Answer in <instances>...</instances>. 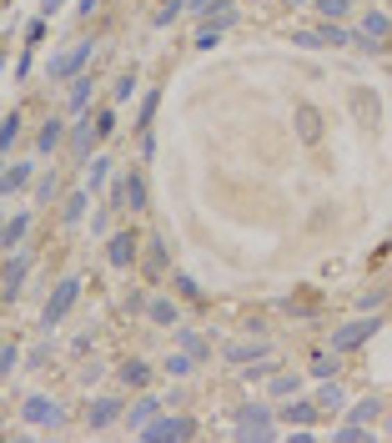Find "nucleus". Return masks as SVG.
<instances>
[{
    "label": "nucleus",
    "instance_id": "obj_1",
    "mask_svg": "<svg viewBox=\"0 0 392 443\" xmlns=\"http://www.w3.org/2000/svg\"><path fill=\"white\" fill-rule=\"evenodd\" d=\"M76 292H81V282H76V277H71V282H60V292L46 303V323H60V318H65V307L76 303Z\"/></svg>",
    "mask_w": 392,
    "mask_h": 443
},
{
    "label": "nucleus",
    "instance_id": "obj_2",
    "mask_svg": "<svg viewBox=\"0 0 392 443\" xmlns=\"http://www.w3.org/2000/svg\"><path fill=\"white\" fill-rule=\"evenodd\" d=\"M26 418H31V424H56L60 408L51 403V398H31V403H26Z\"/></svg>",
    "mask_w": 392,
    "mask_h": 443
},
{
    "label": "nucleus",
    "instance_id": "obj_3",
    "mask_svg": "<svg viewBox=\"0 0 392 443\" xmlns=\"http://www.w3.org/2000/svg\"><path fill=\"white\" fill-rule=\"evenodd\" d=\"M85 56H91V46H76V51H65V56H56V61H51V76H71V71L81 66Z\"/></svg>",
    "mask_w": 392,
    "mask_h": 443
},
{
    "label": "nucleus",
    "instance_id": "obj_4",
    "mask_svg": "<svg viewBox=\"0 0 392 443\" xmlns=\"http://www.w3.org/2000/svg\"><path fill=\"white\" fill-rule=\"evenodd\" d=\"M373 328H377V323H347V328L332 337V348H357V343H362V337L373 332Z\"/></svg>",
    "mask_w": 392,
    "mask_h": 443
},
{
    "label": "nucleus",
    "instance_id": "obj_5",
    "mask_svg": "<svg viewBox=\"0 0 392 443\" xmlns=\"http://www.w3.org/2000/svg\"><path fill=\"white\" fill-rule=\"evenodd\" d=\"M191 433V424H181V418H161V424H151V438H181Z\"/></svg>",
    "mask_w": 392,
    "mask_h": 443
},
{
    "label": "nucleus",
    "instance_id": "obj_6",
    "mask_svg": "<svg viewBox=\"0 0 392 443\" xmlns=\"http://www.w3.org/2000/svg\"><path fill=\"white\" fill-rule=\"evenodd\" d=\"M131 252H136V242H131V237H116V242H111V262L126 267V262H131Z\"/></svg>",
    "mask_w": 392,
    "mask_h": 443
},
{
    "label": "nucleus",
    "instance_id": "obj_7",
    "mask_svg": "<svg viewBox=\"0 0 392 443\" xmlns=\"http://www.w3.org/2000/svg\"><path fill=\"white\" fill-rule=\"evenodd\" d=\"M20 277H26V262H10V267H6V292H15Z\"/></svg>",
    "mask_w": 392,
    "mask_h": 443
},
{
    "label": "nucleus",
    "instance_id": "obj_8",
    "mask_svg": "<svg viewBox=\"0 0 392 443\" xmlns=\"http://www.w3.org/2000/svg\"><path fill=\"white\" fill-rule=\"evenodd\" d=\"M151 318H156V323H177V307H171V303H151Z\"/></svg>",
    "mask_w": 392,
    "mask_h": 443
},
{
    "label": "nucleus",
    "instance_id": "obj_9",
    "mask_svg": "<svg viewBox=\"0 0 392 443\" xmlns=\"http://www.w3.org/2000/svg\"><path fill=\"white\" fill-rule=\"evenodd\" d=\"M362 31H367V35H387V15H367Z\"/></svg>",
    "mask_w": 392,
    "mask_h": 443
},
{
    "label": "nucleus",
    "instance_id": "obj_10",
    "mask_svg": "<svg viewBox=\"0 0 392 443\" xmlns=\"http://www.w3.org/2000/svg\"><path fill=\"white\" fill-rule=\"evenodd\" d=\"M20 237H26V217H15V222L6 227V247H15Z\"/></svg>",
    "mask_w": 392,
    "mask_h": 443
},
{
    "label": "nucleus",
    "instance_id": "obj_11",
    "mask_svg": "<svg viewBox=\"0 0 392 443\" xmlns=\"http://www.w3.org/2000/svg\"><path fill=\"white\" fill-rule=\"evenodd\" d=\"M121 378H126V383H146V363H126Z\"/></svg>",
    "mask_w": 392,
    "mask_h": 443
},
{
    "label": "nucleus",
    "instance_id": "obj_12",
    "mask_svg": "<svg viewBox=\"0 0 392 443\" xmlns=\"http://www.w3.org/2000/svg\"><path fill=\"white\" fill-rule=\"evenodd\" d=\"M116 418V403H96V413H91V424H111Z\"/></svg>",
    "mask_w": 392,
    "mask_h": 443
},
{
    "label": "nucleus",
    "instance_id": "obj_13",
    "mask_svg": "<svg viewBox=\"0 0 392 443\" xmlns=\"http://www.w3.org/2000/svg\"><path fill=\"white\" fill-rule=\"evenodd\" d=\"M242 433H267V418H261V413H252L247 424H242Z\"/></svg>",
    "mask_w": 392,
    "mask_h": 443
},
{
    "label": "nucleus",
    "instance_id": "obj_14",
    "mask_svg": "<svg viewBox=\"0 0 392 443\" xmlns=\"http://www.w3.org/2000/svg\"><path fill=\"white\" fill-rule=\"evenodd\" d=\"M56 141H60V126L51 121V126H46V131H40V146H46V152H51V146H56Z\"/></svg>",
    "mask_w": 392,
    "mask_h": 443
},
{
    "label": "nucleus",
    "instance_id": "obj_15",
    "mask_svg": "<svg viewBox=\"0 0 392 443\" xmlns=\"http://www.w3.org/2000/svg\"><path fill=\"white\" fill-rule=\"evenodd\" d=\"M322 15H347V0H322Z\"/></svg>",
    "mask_w": 392,
    "mask_h": 443
},
{
    "label": "nucleus",
    "instance_id": "obj_16",
    "mask_svg": "<svg viewBox=\"0 0 392 443\" xmlns=\"http://www.w3.org/2000/svg\"><path fill=\"white\" fill-rule=\"evenodd\" d=\"M151 413H156V403H151V398H146V403H136V413H131V418H136V424H146Z\"/></svg>",
    "mask_w": 392,
    "mask_h": 443
},
{
    "label": "nucleus",
    "instance_id": "obj_17",
    "mask_svg": "<svg viewBox=\"0 0 392 443\" xmlns=\"http://www.w3.org/2000/svg\"><path fill=\"white\" fill-rule=\"evenodd\" d=\"M15 131H20V121H15V116H6V131H0V141L10 146V141H15Z\"/></svg>",
    "mask_w": 392,
    "mask_h": 443
},
{
    "label": "nucleus",
    "instance_id": "obj_18",
    "mask_svg": "<svg viewBox=\"0 0 392 443\" xmlns=\"http://www.w3.org/2000/svg\"><path fill=\"white\" fill-rule=\"evenodd\" d=\"M186 6H202V0H186Z\"/></svg>",
    "mask_w": 392,
    "mask_h": 443
}]
</instances>
